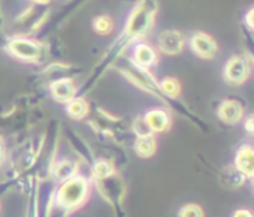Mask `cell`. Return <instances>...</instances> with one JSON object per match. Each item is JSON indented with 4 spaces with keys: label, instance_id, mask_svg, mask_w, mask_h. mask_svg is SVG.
<instances>
[{
    "label": "cell",
    "instance_id": "cell-1",
    "mask_svg": "<svg viewBox=\"0 0 254 217\" xmlns=\"http://www.w3.org/2000/svg\"><path fill=\"white\" fill-rule=\"evenodd\" d=\"M155 11L156 3L154 0H140L130 14L129 21L125 29V36L129 38H137L145 34L152 25Z\"/></svg>",
    "mask_w": 254,
    "mask_h": 217
},
{
    "label": "cell",
    "instance_id": "cell-2",
    "mask_svg": "<svg viewBox=\"0 0 254 217\" xmlns=\"http://www.w3.org/2000/svg\"><path fill=\"white\" fill-rule=\"evenodd\" d=\"M88 183L82 176H71L67 182L60 187L57 193V202L63 208L72 209L79 207L87 196Z\"/></svg>",
    "mask_w": 254,
    "mask_h": 217
},
{
    "label": "cell",
    "instance_id": "cell-3",
    "mask_svg": "<svg viewBox=\"0 0 254 217\" xmlns=\"http://www.w3.org/2000/svg\"><path fill=\"white\" fill-rule=\"evenodd\" d=\"M250 61L244 56H235L230 58L224 68V76L231 84H242L249 78Z\"/></svg>",
    "mask_w": 254,
    "mask_h": 217
},
{
    "label": "cell",
    "instance_id": "cell-4",
    "mask_svg": "<svg viewBox=\"0 0 254 217\" xmlns=\"http://www.w3.org/2000/svg\"><path fill=\"white\" fill-rule=\"evenodd\" d=\"M8 49L14 56L22 58V60H26V61L37 60L40 53H41L40 45L37 42L31 41V40H27V38L11 40L10 44H8Z\"/></svg>",
    "mask_w": 254,
    "mask_h": 217
},
{
    "label": "cell",
    "instance_id": "cell-5",
    "mask_svg": "<svg viewBox=\"0 0 254 217\" xmlns=\"http://www.w3.org/2000/svg\"><path fill=\"white\" fill-rule=\"evenodd\" d=\"M190 48L198 57L202 58H213L218 53V45L212 37L205 33H196L190 38Z\"/></svg>",
    "mask_w": 254,
    "mask_h": 217
},
{
    "label": "cell",
    "instance_id": "cell-6",
    "mask_svg": "<svg viewBox=\"0 0 254 217\" xmlns=\"http://www.w3.org/2000/svg\"><path fill=\"white\" fill-rule=\"evenodd\" d=\"M158 45L162 52L167 54H178L184 48V38L180 31L166 30L158 37Z\"/></svg>",
    "mask_w": 254,
    "mask_h": 217
},
{
    "label": "cell",
    "instance_id": "cell-7",
    "mask_svg": "<svg viewBox=\"0 0 254 217\" xmlns=\"http://www.w3.org/2000/svg\"><path fill=\"white\" fill-rule=\"evenodd\" d=\"M244 115L242 106L235 101H224L219 108V117L227 124H237Z\"/></svg>",
    "mask_w": 254,
    "mask_h": 217
},
{
    "label": "cell",
    "instance_id": "cell-8",
    "mask_svg": "<svg viewBox=\"0 0 254 217\" xmlns=\"http://www.w3.org/2000/svg\"><path fill=\"white\" fill-rule=\"evenodd\" d=\"M52 95L60 102H69L75 97V87L69 79H60L51 86Z\"/></svg>",
    "mask_w": 254,
    "mask_h": 217
},
{
    "label": "cell",
    "instance_id": "cell-9",
    "mask_svg": "<svg viewBox=\"0 0 254 217\" xmlns=\"http://www.w3.org/2000/svg\"><path fill=\"white\" fill-rule=\"evenodd\" d=\"M133 60H135L136 65H139V67H151L156 61L155 51L147 44H137L133 51Z\"/></svg>",
    "mask_w": 254,
    "mask_h": 217
},
{
    "label": "cell",
    "instance_id": "cell-10",
    "mask_svg": "<svg viewBox=\"0 0 254 217\" xmlns=\"http://www.w3.org/2000/svg\"><path fill=\"white\" fill-rule=\"evenodd\" d=\"M235 164L246 176L253 175V148L250 145H244L239 148L235 158Z\"/></svg>",
    "mask_w": 254,
    "mask_h": 217
},
{
    "label": "cell",
    "instance_id": "cell-11",
    "mask_svg": "<svg viewBox=\"0 0 254 217\" xmlns=\"http://www.w3.org/2000/svg\"><path fill=\"white\" fill-rule=\"evenodd\" d=\"M144 121L150 126V129L155 132H163L169 126V115L166 111L159 108L148 111L145 114Z\"/></svg>",
    "mask_w": 254,
    "mask_h": 217
},
{
    "label": "cell",
    "instance_id": "cell-12",
    "mask_svg": "<svg viewBox=\"0 0 254 217\" xmlns=\"http://www.w3.org/2000/svg\"><path fill=\"white\" fill-rule=\"evenodd\" d=\"M88 106L84 102L83 99L80 98H72L67 105V113L72 117V118H83L87 114Z\"/></svg>",
    "mask_w": 254,
    "mask_h": 217
},
{
    "label": "cell",
    "instance_id": "cell-13",
    "mask_svg": "<svg viewBox=\"0 0 254 217\" xmlns=\"http://www.w3.org/2000/svg\"><path fill=\"white\" fill-rule=\"evenodd\" d=\"M156 144L155 140L152 139L151 136H140V139L137 140L136 143V151L140 156H144V158H148L154 152H155Z\"/></svg>",
    "mask_w": 254,
    "mask_h": 217
},
{
    "label": "cell",
    "instance_id": "cell-14",
    "mask_svg": "<svg viewBox=\"0 0 254 217\" xmlns=\"http://www.w3.org/2000/svg\"><path fill=\"white\" fill-rule=\"evenodd\" d=\"M76 171V165L71 163V162H62L55 167V175L59 179H69L71 176L75 174Z\"/></svg>",
    "mask_w": 254,
    "mask_h": 217
},
{
    "label": "cell",
    "instance_id": "cell-15",
    "mask_svg": "<svg viewBox=\"0 0 254 217\" xmlns=\"http://www.w3.org/2000/svg\"><path fill=\"white\" fill-rule=\"evenodd\" d=\"M161 90L166 95H170V97H177L180 94V83L177 82L176 79H163L161 82Z\"/></svg>",
    "mask_w": 254,
    "mask_h": 217
},
{
    "label": "cell",
    "instance_id": "cell-16",
    "mask_svg": "<svg viewBox=\"0 0 254 217\" xmlns=\"http://www.w3.org/2000/svg\"><path fill=\"white\" fill-rule=\"evenodd\" d=\"M94 30L98 31L99 34H109L113 23L110 21L109 16H98L94 19Z\"/></svg>",
    "mask_w": 254,
    "mask_h": 217
},
{
    "label": "cell",
    "instance_id": "cell-17",
    "mask_svg": "<svg viewBox=\"0 0 254 217\" xmlns=\"http://www.w3.org/2000/svg\"><path fill=\"white\" fill-rule=\"evenodd\" d=\"M94 174H95V176L104 179V178H108V176L113 174V167L110 165L109 162L101 161L94 165Z\"/></svg>",
    "mask_w": 254,
    "mask_h": 217
},
{
    "label": "cell",
    "instance_id": "cell-18",
    "mask_svg": "<svg viewBox=\"0 0 254 217\" xmlns=\"http://www.w3.org/2000/svg\"><path fill=\"white\" fill-rule=\"evenodd\" d=\"M180 216H202V211L197 205H187L180 211Z\"/></svg>",
    "mask_w": 254,
    "mask_h": 217
},
{
    "label": "cell",
    "instance_id": "cell-19",
    "mask_svg": "<svg viewBox=\"0 0 254 217\" xmlns=\"http://www.w3.org/2000/svg\"><path fill=\"white\" fill-rule=\"evenodd\" d=\"M135 129L139 136H150V126L147 125L144 119H139L135 124Z\"/></svg>",
    "mask_w": 254,
    "mask_h": 217
},
{
    "label": "cell",
    "instance_id": "cell-20",
    "mask_svg": "<svg viewBox=\"0 0 254 217\" xmlns=\"http://www.w3.org/2000/svg\"><path fill=\"white\" fill-rule=\"evenodd\" d=\"M246 25L249 26V29H253V8H250L246 15Z\"/></svg>",
    "mask_w": 254,
    "mask_h": 217
},
{
    "label": "cell",
    "instance_id": "cell-21",
    "mask_svg": "<svg viewBox=\"0 0 254 217\" xmlns=\"http://www.w3.org/2000/svg\"><path fill=\"white\" fill-rule=\"evenodd\" d=\"M246 129H248V132H249V133H252V132H253V125H252V117H250V118H248V122H246Z\"/></svg>",
    "mask_w": 254,
    "mask_h": 217
},
{
    "label": "cell",
    "instance_id": "cell-22",
    "mask_svg": "<svg viewBox=\"0 0 254 217\" xmlns=\"http://www.w3.org/2000/svg\"><path fill=\"white\" fill-rule=\"evenodd\" d=\"M234 216H237V217H238V216H249V217H252V213L246 212V211H239V212L235 213Z\"/></svg>",
    "mask_w": 254,
    "mask_h": 217
},
{
    "label": "cell",
    "instance_id": "cell-23",
    "mask_svg": "<svg viewBox=\"0 0 254 217\" xmlns=\"http://www.w3.org/2000/svg\"><path fill=\"white\" fill-rule=\"evenodd\" d=\"M36 1H40V3H47L49 0H36Z\"/></svg>",
    "mask_w": 254,
    "mask_h": 217
},
{
    "label": "cell",
    "instance_id": "cell-24",
    "mask_svg": "<svg viewBox=\"0 0 254 217\" xmlns=\"http://www.w3.org/2000/svg\"><path fill=\"white\" fill-rule=\"evenodd\" d=\"M0 159H1V147H0Z\"/></svg>",
    "mask_w": 254,
    "mask_h": 217
}]
</instances>
